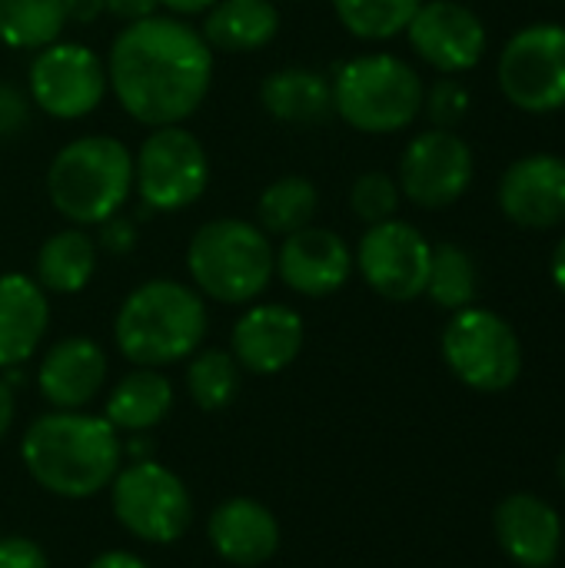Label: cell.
<instances>
[{"mask_svg": "<svg viewBox=\"0 0 565 568\" xmlns=\"http://www.w3.org/2000/svg\"><path fill=\"white\" fill-rule=\"evenodd\" d=\"M107 80L127 116L150 130L173 126L203 106L213 83V50L183 17L153 13L113 37Z\"/></svg>", "mask_w": 565, "mask_h": 568, "instance_id": "6da1fadb", "label": "cell"}, {"mask_svg": "<svg viewBox=\"0 0 565 568\" xmlns=\"http://www.w3.org/2000/svg\"><path fill=\"white\" fill-rule=\"evenodd\" d=\"M20 459L43 493L80 503L110 489L123 466V439L103 416L53 409L27 426Z\"/></svg>", "mask_w": 565, "mask_h": 568, "instance_id": "7a4b0ae2", "label": "cell"}, {"mask_svg": "<svg viewBox=\"0 0 565 568\" xmlns=\"http://www.w3.org/2000/svg\"><path fill=\"white\" fill-rule=\"evenodd\" d=\"M206 303L180 280H147L127 293L113 320V343L123 359L163 369L190 359L206 339Z\"/></svg>", "mask_w": 565, "mask_h": 568, "instance_id": "3957f363", "label": "cell"}, {"mask_svg": "<svg viewBox=\"0 0 565 568\" xmlns=\"http://www.w3.org/2000/svg\"><path fill=\"white\" fill-rule=\"evenodd\" d=\"M133 196V153L123 140L87 133L60 146L47 166V200L70 226H100Z\"/></svg>", "mask_w": 565, "mask_h": 568, "instance_id": "277c9868", "label": "cell"}, {"mask_svg": "<svg viewBox=\"0 0 565 568\" xmlns=\"http://www.w3.org/2000/svg\"><path fill=\"white\" fill-rule=\"evenodd\" d=\"M193 290L223 306L256 303L276 276V250L270 236L236 216L203 223L186 246Z\"/></svg>", "mask_w": 565, "mask_h": 568, "instance_id": "5b68a950", "label": "cell"}, {"mask_svg": "<svg viewBox=\"0 0 565 568\" xmlns=\"http://www.w3.org/2000/svg\"><path fill=\"white\" fill-rule=\"evenodd\" d=\"M333 87V113L370 136H390L416 123L423 113V77L396 53H360L340 63Z\"/></svg>", "mask_w": 565, "mask_h": 568, "instance_id": "8992f818", "label": "cell"}, {"mask_svg": "<svg viewBox=\"0 0 565 568\" xmlns=\"http://www.w3.org/2000/svg\"><path fill=\"white\" fill-rule=\"evenodd\" d=\"M110 506L117 523L150 546H173L193 526L186 483L157 459H133L120 466L110 483Z\"/></svg>", "mask_w": 565, "mask_h": 568, "instance_id": "52a82bcc", "label": "cell"}, {"mask_svg": "<svg viewBox=\"0 0 565 568\" xmlns=\"http://www.w3.org/2000/svg\"><path fill=\"white\" fill-rule=\"evenodd\" d=\"M210 186L206 146L180 123L153 126L133 156V190L143 210L180 213Z\"/></svg>", "mask_w": 565, "mask_h": 568, "instance_id": "ba28073f", "label": "cell"}, {"mask_svg": "<svg viewBox=\"0 0 565 568\" xmlns=\"http://www.w3.org/2000/svg\"><path fill=\"white\" fill-rule=\"evenodd\" d=\"M443 359L450 373L476 393H506L523 373L516 329L493 310L466 306L443 329Z\"/></svg>", "mask_w": 565, "mask_h": 568, "instance_id": "9c48e42d", "label": "cell"}, {"mask_svg": "<svg viewBox=\"0 0 565 568\" xmlns=\"http://www.w3.org/2000/svg\"><path fill=\"white\" fill-rule=\"evenodd\" d=\"M496 80L503 97L533 116L565 110V27L529 23L500 50Z\"/></svg>", "mask_w": 565, "mask_h": 568, "instance_id": "30bf717a", "label": "cell"}, {"mask_svg": "<svg viewBox=\"0 0 565 568\" xmlns=\"http://www.w3.org/2000/svg\"><path fill=\"white\" fill-rule=\"evenodd\" d=\"M30 100L53 120H80L90 116L107 90V60L70 40H53L50 47L37 50L30 60Z\"/></svg>", "mask_w": 565, "mask_h": 568, "instance_id": "8fae6325", "label": "cell"}, {"mask_svg": "<svg viewBox=\"0 0 565 568\" xmlns=\"http://www.w3.org/2000/svg\"><path fill=\"white\" fill-rule=\"evenodd\" d=\"M476 176L473 146L456 130L430 126L416 133L400 156V193L420 210H443L466 196Z\"/></svg>", "mask_w": 565, "mask_h": 568, "instance_id": "7c38bea8", "label": "cell"}, {"mask_svg": "<svg viewBox=\"0 0 565 568\" xmlns=\"http://www.w3.org/2000/svg\"><path fill=\"white\" fill-rule=\"evenodd\" d=\"M430 260L433 243L400 216L370 226L353 253L363 283L390 303H413L426 293Z\"/></svg>", "mask_w": 565, "mask_h": 568, "instance_id": "4fadbf2b", "label": "cell"}, {"mask_svg": "<svg viewBox=\"0 0 565 568\" xmlns=\"http://www.w3.org/2000/svg\"><path fill=\"white\" fill-rule=\"evenodd\" d=\"M406 40L440 77L470 73L490 47L483 17L460 0H423L406 27Z\"/></svg>", "mask_w": 565, "mask_h": 568, "instance_id": "5bb4252c", "label": "cell"}, {"mask_svg": "<svg viewBox=\"0 0 565 568\" xmlns=\"http://www.w3.org/2000/svg\"><path fill=\"white\" fill-rule=\"evenodd\" d=\"M500 210L523 230H556L565 223V156L529 153L506 166L500 190Z\"/></svg>", "mask_w": 565, "mask_h": 568, "instance_id": "9a60e30c", "label": "cell"}, {"mask_svg": "<svg viewBox=\"0 0 565 568\" xmlns=\"http://www.w3.org/2000/svg\"><path fill=\"white\" fill-rule=\"evenodd\" d=\"M350 243L326 226H303L283 236L276 250V276L306 300H323L340 293L353 276Z\"/></svg>", "mask_w": 565, "mask_h": 568, "instance_id": "2e32d148", "label": "cell"}, {"mask_svg": "<svg viewBox=\"0 0 565 568\" xmlns=\"http://www.w3.org/2000/svg\"><path fill=\"white\" fill-rule=\"evenodd\" d=\"M303 316L286 303H253L236 323L230 336V353L243 373L276 376L296 363L303 353Z\"/></svg>", "mask_w": 565, "mask_h": 568, "instance_id": "e0dca14e", "label": "cell"}, {"mask_svg": "<svg viewBox=\"0 0 565 568\" xmlns=\"http://www.w3.org/2000/svg\"><path fill=\"white\" fill-rule=\"evenodd\" d=\"M107 373L110 363L97 339L67 336L43 353L37 366V389L53 409H87L107 386Z\"/></svg>", "mask_w": 565, "mask_h": 568, "instance_id": "ac0fdd59", "label": "cell"}, {"mask_svg": "<svg viewBox=\"0 0 565 568\" xmlns=\"http://www.w3.org/2000/svg\"><path fill=\"white\" fill-rule=\"evenodd\" d=\"M206 539L223 562L236 568H260L280 552L283 532L270 506L250 496H233L210 513Z\"/></svg>", "mask_w": 565, "mask_h": 568, "instance_id": "d6986e66", "label": "cell"}, {"mask_svg": "<svg viewBox=\"0 0 565 568\" xmlns=\"http://www.w3.org/2000/svg\"><path fill=\"white\" fill-rule=\"evenodd\" d=\"M496 539L503 552L523 568H549L559 559L563 549V523L559 513L533 496L513 493L496 506Z\"/></svg>", "mask_w": 565, "mask_h": 568, "instance_id": "ffe728a7", "label": "cell"}, {"mask_svg": "<svg viewBox=\"0 0 565 568\" xmlns=\"http://www.w3.org/2000/svg\"><path fill=\"white\" fill-rule=\"evenodd\" d=\"M50 326V300L27 273L0 276V373L23 366L43 343Z\"/></svg>", "mask_w": 565, "mask_h": 568, "instance_id": "44dd1931", "label": "cell"}, {"mask_svg": "<svg viewBox=\"0 0 565 568\" xmlns=\"http://www.w3.org/2000/svg\"><path fill=\"white\" fill-rule=\"evenodd\" d=\"M210 50L256 53L280 33V10L273 0H216L200 27Z\"/></svg>", "mask_w": 565, "mask_h": 568, "instance_id": "7402d4cb", "label": "cell"}, {"mask_svg": "<svg viewBox=\"0 0 565 568\" xmlns=\"http://www.w3.org/2000/svg\"><path fill=\"white\" fill-rule=\"evenodd\" d=\"M173 399H176L173 396V383L160 369L137 366L133 373H127L110 389L107 406H103V419L117 433L143 436V433L157 429L170 416Z\"/></svg>", "mask_w": 565, "mask_h": 568, "instance_id": "603a6c76", "label": "cell"}, {"mask_svg": "<svg viewBox=\"0 0 565 568\" xmlns=\"http://www.w3.org/2000/svg\"><path fill=\"white\" fill-rule=\"evenodd\" d=\"M260 103L280 123L310 126L333 116V87L330 77L310 67H283L263 77Z\"/></svg>", "mask_w": 565, "mask_h": 568, "instance_id": "cb8c5ba5", "label": "cell"}, {"mask_svg": "<svg viewBox=\"0 0 565 568\" xmlns=\"http://www.w3.org/2000/svg\"><path fill=\"white\" fill-rule=\"evenodd\" d=\"M97 240L80 230V226H70V230H60V233H50L40 250H37V260H33V280L40 283V290L50 296H73V293H83L97 273Z\"/></svg>", "mask_w": 565, "mask_h": 568, "instance_id": "d4e9b609", "label": "cell"}, {"mask_svg": "<svg viewBox=\"0 0 565 568\" xmlns=\"http://www.w3.org/2000/svg\"><path fill=\"white\" fill-rule=\"evenodd\" d=\"M320 210V190L310 176H280L256 200V226L266 236H290L313 226Z\"/></svg>", "mask_w": 565, "mask_h": 568, "instance_id": "484cf974", "label": "cell"}, {"mask_svg": "<svg viewBox=\"0 0 565 568\" xmlns=\"http://www.w3.org/2000/svg\"><path fill=\"white\" fill-rule=\"evenodd\" d=\"M63 27V0H0V43L13 50H43Z\"/></svg>", "mask_w": 565, "mask_h": 568, "instance_id": "4316f807", "label": "cell"}, {"mask_svg": "<svg viewBox=\"0 0 565 568\" xmlns=\"http://www.w3.org/2000/svg\"><path fill=\"white\" fill-rule=\"evenodd\" d=\"M243 369L230 349H196L186 366V393L196 409L223 413L240 396Z\"/></svg>", "mask_w": 565, "mask_h": 568, "instance_id": "83f0119b", "label": "cell"}, {"mask_svg": "<svg viewBox=\"0 0 565 568\" xmlns=\"http://www.w3.org/2000/svg\"><path fill=\"white\" fill-rule=\"evenodd\" d=\"M476 293H480L476 260L460 243L433 246L430 280H426V293L423 296H430L440 310L460 313V310L476 303Z\"/></svg>", "mask_w": 565, "mask_h": 568, "instance_id": "f1b7e54d", "label": "cell"}, {"mask_svg": "<svg viewBox=\"0 0 565 568\" xmlns=\"http://www.w3.org/2000/svg\"><path fill=\"white\" fill-rule=\"evenodd\" d=\"M420 3L423 0H333V10L346 33H353L356 40L380 43L406 33Z\"/></svg>", "mask_w": 565, "mask_h": 568, "instance_id": "f546056e", "label": "cell"}, {"mask_svg": "<svg viewBox=\"0 0 565 568\" xmlns=\"http://www.w3.org/2000/svg\"><path fill=\"white\" fill-rule=\"evenodd\" d=\"M400 200H403V193H400L396 176L380 173V170H370V173L356 176L353 186H350V210L366 226L393 220L396 210H400Z\"/></svg>", "mask_w": 565, "mask_h": 568, "instance_id": "4dcf8cb0", "label": "cell"}, {"mask_svg": "<svg viewBox=\"0 0 565 568\" xmlns=\"http://www.w3.org/2000/svg\"><path fill=\"white\" fill-rule=\"evenodd\" d=\"M473 97L460 77H440L423 90V113L440 130H456L470 116Z\"/></svg>", "mask_w": 565, "mask_h": 568, "instance_id": "1f68e13d", "label": "cell"}, {"mask_svg": "<svg viewBox=\"0 0 565 568\" xmlns=\"http://www.w3.org/2000/svg\"><path fill=\"white\" fill-rule=\"evenodd\" d=\"M30 123V97L0 80V140H13L17 133H23V126Z\"/></svg>", "mask_w": 565, "mask_h": 568, "instance_id": "d6a6232c", "label": "cell"}, {"mask_svg": "<svg viewBox=\"0 0 565 568\" xmlns=\"http://www.w3.org/2000/svg\"><path fill=\"white\" fill-rule=\"evenodd\" d=\"M0 568H50V559L27 536H0Z\"/></svg>", "mask_w": 565, "mask_h": 568, "instance_id": "836d02e7", "label": "cell"}, {"mask_svg": "<svg viewBox=\"0 0 565 568\" xmlns=\"http://www.w3.org/2000/svg\"><path fill=\"white\" fill-rule=\"evenodd\" d=\"M97 250L110 253V256H127L137 246V226L127 216H110L107 223H100V233L93 236Z\"/></svg>", "mask_w": 565, "mask_h": 568, "instance_id": "e575fe53", "label": "cell"}, {"mask_svg": "<svg viewBox=\"0 0 565 568\" xmlns=\"http://www.w3.org/2000/svg\"><path fill=\"white\" fill-rule=\"evenodd\" d=\"M107 13L123 20V23H133V20H143V17H153L160 0H103Z\"/></svg>", "mask_w": 565, "mask_h": 568, "instance_id": "d590c367", "label": "cell"}, {"mask_svg": "<svg viewBox=\"0 0 565 568\" xmlns=\"http://www.w3.org/2000/svg\"><path fill=\"white\" fill-rule=\"evenodd\" d=\"M107 13L103 0H63V17L67 23H93Z\"/></svg>", "mask_w": 565, "mask_h": 568, "instance_id": "8d00e7d4", "label": "cell"}, {"mask_svg": "<svg viewBox=\"0 0 565 568\" xmlns=\"http://www.w3.org/2000/svg\"><path fill=\"white\" fill-rule=\"evenodd\" d=\"M13 416H17V396H13L10 376L0 373V443L7 439V433L13 426Z\"/></svg>", "mask_w": 565, "mask_h": 568, "instance_id": "74e56055", "label": "cell"}, {"mask_svg": "<svg viewBox=\"0 0 565 568\" xmlns=\"http://www.w3.org/2000/svg\"><path fill=\"white\" fill-rule=\"evenodd\" d=\"M87 568H150L147 559H140L137 552H123V549H110V552H100Z\"/></svg>", "mask_w": 565, "mask_h": 568, "instance_id": "f35d334b", "label": "cell"}, {"mask_svg": "<svg viewBox=\"0 0 565 568\" xmlns=\"http://www.w3.org/2000/svg\"><path fill=\"white\" fill-rule=\"evenodd\" d=\"M173 17H193V13H206L216 0H160Z\"/></svg>", "mask_w": 565, "mask_h": 568, "instance_id": "ab89813d", "label": "cell"}, {"mask_svg": "<svg viewBox=\"0 0 565 568\" xmlns=\"http://www.w3.org/2000/svg\"><path fill=\"white\" fill-rule=\"evenodd\" d=\"M549 276H553L556 290L565 296V236L556 243V250L549 256Z\"/></svg>", "mask_w": 565, "mask_h": 568, "instance_id": "60d3db41", "label": "cell"}, {"mask_svg": "<svg viewBox=\"0 0 565 568\" xmlns=\"http://www.w3.org/2000/svg\"><path fill=\"white\" fill-rule=\"evenodd\" d=\"M559 483H563V489H565V449H563V456H559Z\"/></svg>", "mask_w": 565, "mask_h": 568, "instance_id": "b9f144b4", "label": "cell"}]
</instances>
